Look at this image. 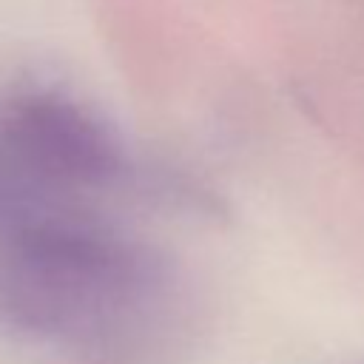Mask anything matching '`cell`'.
Returning <instances> with one entry per match:
<instances>
[{"instance_id": "obj_1", "label": "cell", "mask_w": 364, "mask_h": 364, "mask_svg": "<svg viewBox=\"0 0 364 364\" xmlns=\"http://www.w3.org/2000/svg\"><path fill=\"white\" fill-rule=\"evenodd\" d=\"M0 313L60 347L134 358L173 318V276L156 253L97 219H68L6 239Z\"/></svg>"}, {"instance_id": "obj_2", "label": "cell", "mask_w": 364, "mask_h": 364, "mask_svg": "<svg viewBox=\"0 0 364 364\" xmlns=\"http://www.w3.org/2000/svg\"><path fill=\"white\" fill-rule=\"evenodd\" d=\"M3 148L46 188L74 199L122 173V148L82 105L57 94H26L0 108Z\"/></svg>"}]
</instances>
